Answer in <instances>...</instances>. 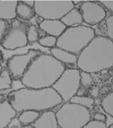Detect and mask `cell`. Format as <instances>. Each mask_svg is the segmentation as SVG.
Returning a JSON list of instances; mask_svg holds the SVG:
<instances>
[{
    "label": "cell",
    "mask_w": 113,
    "mask_h": 128,
    "mask_svg": "<svg viewBox=\"0 0 113 128\" xmlns=\"http://www.w3.org/2000/svg\"><path fill=\"white\" fill-rule=\"evenodd\" d=\"M65 70V65L53 56L40 53L31 61L20 80L26 88L35 89L51 88Z\"/></svg>",
    "instance_id": "1"
},
{
    "label": "cell",
    "mask_w": 113,
    "mask_h": 128,
    "mask_svg": "<svg viewBox=\"0 0 113 128\" xmlns=\"http://www.w3.org/2000/svg\"><path fill=\"white\" fill-rule=\"evenodd\" d=\"M8 100L17 112H45L61 104L62 98L52 87L41 89L21 88L8 94Z\"/></svg>",
    "instance_id": "2"
},
{
    "label": "cell",
    "mask_w": 113,
    "mask_h": 128,
    "mask_svg": "<svg viewBox=\"0 0 113 128\" xmlns=\"http://www.w3.org/2000/svg\"><path fill=\"white\" fill-rule=\"evenodd\" d=\"M79 70L95 73L113 66V41L104 36H95L81 51L77 59Z\"/></svg>",
    "instance_id": "3"
},
{
    "label": "cell",
    "mask_w": 113,
    "mask_h": 128,
    "mask_svg": "<svg viewBox=\"0 0 113 128\" xmlns=\"http://www.w3.org/2000/svg\"><path fill=\"white\" fill-rule=\"evenodd\" d=\"M95 37V32L86 25L67 27L57 38L56 47L74 54H80Z\"/></svg>",
    "instance_id": "4"
},
{
    "label": "cell",
    "mask_w": 113,
    "mask_h": 128,
    "mask_svg": "<svg viewBox=\"0 0 113 128\" xmlns=\"http://www.w3.org/2000/svg\"><path fill=\"white\" fill-rule=\"evenodd\" d=\"M59 127L82 128L90 121V112L84 106L74 103L66 102L56 113Z\"/></svg>",
    "instance_id": "5"
},
{
    "label": "cell",
    "mask_w": 113,
    "mask_h": 128,
    "mask_svg": "<svg viewBox=\"0 0 113 128\" xmlns=\"http://www.w3.org/2000/svg\"><path fill=\"white\" fill-rule=\"evenodd\" d=\"M81 86V71L76 68L65 69L53 85L62 101L68 102L76 95Z\"/></svg>",
    "instance_id": "6"
},
{
    "label": "cell",
    "mask_w": 113,
    "mask_h": 128,
    "mask_svg": "<svg viewBox=\"0 0 113 128\" xmlns=\"http://www.w3.org/2000/svg\"><path fill=\"white\" fill-rule=\"evenodd\" d=\"M74 8L72 1H35L36 15L43 20H60Z\"/></svg>",
    "instance_id": "7"
},
{
    "label": "cell",
    "mask_w": 113,
    "mask_h": 128,
    "mask_svg": "<svg viewBox=\"0 0 113 128\" xmlns=\"http://www.w3.org/2000/svg\"><path fill=\"white\" fill-rule=\"evenodd\" d=\"M26 31V25L22 21L17 18L11 21L8 31L1 43L2 48L7 50H15L26 47L29 43Z\"/></svg>",
    "instance_id": "8"
},
{
    "label": "cell",
    "mask_w": 113,
    "mask_h": 128,
    "mask_svg": "<svg viewBox=\"0 0 113 128\" xmlns=\"http://www.w3.org/2000/svg\"><path fill=\"white\" fill-rule=\"evenodd\" d=\"M40 54L38 50H30L25 54L13 56L7 61V70L13 78L21 79L31 61Z\"/></svg>",
    "instance_id": "9"
},
{
    "label": "cell",
    "mask_w": 113,
    "mask_h": 128,
    "mask_svg": "<svg viewBox=\"0 0 113 128\" xmlns=\"http://www.w3.org/2000/svg\"><path fill=\"white\" fill-rule=\"evenodd\" d=\"M79 10L83 22L89 25H96L102 22L106 16L104 7L95 2H83L80 5Z\"/></svg>",
    "instance_id": "10"
},
{
    "label": "cell",
    "mask_w": 113,
    "mask_h": 128,
    "mask_svg": "<svg viewBox=\"0 0 113 128\" xmlns=\"http://www.w3.org/2000/svg\"><path fill=\"white\" fill-rule=\"evenodd\" d=\"M39 28L45 32L47 35L52 36L58 38L61 35L67 26L62 22L61 20H42L39 24Z\"/></svg>",
    "instance_id": "11"
},
{
    "label": "cell",
    "mask_w": 113,
    "mask_h": 128,
    "mask_svg": "<svg viewBox=\"0 0 113 128\" xmlns=\"http://www.w3.org/2000/svg\"><path fill=\"white\" fill-rule=\"evenodd\" d=\"M17 111L9 101L4 100L0 104V128H7L17 115Z\"/></svg>",
    "instance_id": "12"
},
{
    "label": "cell",
    "mask_w": 113,
    "mask_h": 128,
    "mask_svg": "<svg viewBox=\"0 0 113 128\" xmlns=\"http://www.w3.org/2000/svg\"><path fill=\"white\" fill-rule=\"evenodd\" d=\"M18 1H0V20L13 21L16 19V8Z\"/></svg>",
    "instance_id": "13"
},
{
    "label": "cell",
    "mask_w": 113,
    "mask_h": 128,
    "mask_svg": "<svg viewBox=\"0 0 113 128\" xmlns=\"http://www.w3.org/2000/svg\"><path fill=\"white\" fill-rule=\"evenodd\" d=\"M58 127L56 113L50 110L43 112L34 122V128H58Z\"/></svg>",
    "instance_id": "14"
},
{
    "label": "cell",
    "mask_w": 113,
    "mask_h": 128,
    "mask_svg": "<svg viewBox=\"0 0 113 128\" xmlns=\"http://www.w3.org/2000/svg\"><path fill=\"white\" fill-rule=\"evenodd\" d=\"M51 55L62 64H74L77 63L76 55L63 49L55 47L51 49Z\"/></svg>",
    "instance_id": "15"
},
{
    "label": "cell",
    "mask_w": 113,
    "mask_h": 128,
    "mask_svg": "<svg viewBox=\"0 0 113 128\" xmlns=\"http://www.w3.org/2000/svg\"><path fill=\"white\" fill-rule=\"evenodd\" d=\"M60 20L67 26V28L82 25V23L83 22L80 10L75 8L65 14Z\"/></svg>",
    "instance_id": "16"
},
{
    "label": "cell",
    "mask_w": 113,
    "mask_h": 128,
    "mask_svg": "<svg viewBox=\"0 0 113 128\" xmlns=\"http://www.w3.org/2000/svg\"><path fill=\"white\" fill-rule=\"evenodd\" d=\"M17 17L24 20H29L33 18L36 15L34 8L27 6L23 2V1H18L16 8Z\"/></svg>",
    "instance_id": "17"
},
{
    "label": "cell",
    "mask_w": 113,
    "mask_h": 128,
    "mask_svg": "<svg viewBox=\"0 0 113 128\" xmlns=\"http://www.w3.org/2000/svg\"><path fill=\"white\" fill-rule=\"evenodd\" d=\"M40 112L33 110H26L20 113L18 120L23 125H31V123H34L37 119L40 116Z\"/></svg>",
    "instance_id": "18"
},
{
    "label": "cell",
    "mask_w": 113,
    "mask_h": 128,
    "mask_svg": "<svg viewBox=\"0 0 113 128\" xmlns=\"http://www.w3.org/2000/svg\"><path fill=\"white\" fill-rule=\"evenodd\" d=\"M69 102L78 104V105H81L82 106H84L85 108L89 109L94 105V100L92 97L76 95L70 100Z\"/></svg>",
    "instance_id": "19"
},
{
    "label": "cell",
    "mask_w": 113,
    "mask_h": 128,
    "mask_svg": "<svg viewBox=\"0 0 113 128\" xmlns=\"http://www.w3.org/2000/svg\"><path fill=\"white\" fill-rule=\"evenodd\" d=\"M13 85V77L7 69L0 73V90L10 89Z\"/></svg>",
    "instance_id": "20"
},
{
    "label": "cell",
    "mask_w": 113,
    "mask_h": 128,
    "mask_svg": "<svg viewBox=\"0 0 113 128\" xmlns=\"http://www.w3.org/2000/svg\"><path fill=\"white\" fill-rule=\"evenodd\" d=\"M101 107L108 116L113 118V91L104 97L101 101Z\"/></svg>",
    "instance_id": "21"
},
{
    "label": "cell",
    "mask_w": 113,
    "mask_h": 128,
    "mask_svg": "<svg viewBox=\"0 0 113 128\" xmlns=\"http://www.w3.org/2000/svg\"><path fill=\"white\" fill-rule=\"evenodd\" d=\"M38 43L43 48H52L56 47L57 43V38L49 35H46L43 37L40 38Z\"/></svg>",
    "instance_id": "22"
},
{
    "label": "cell",
    "mask_w": 113,
    "mask_h": 128,
    "mask_svg": "<svg viewBox=\"0 0 113 128\" xmlns=\"http://www.w3.org/2000/svg\"><path fill=\"white\" fill-rule=\"evenodd\" d=\"M26 36L29 43H34L38 41L40 39V33L38 29L35 25H30L29 27H27Z\"/></svg>",
    "instance_id": "23"
},
{
    "label": "cell",
    "mask_w": 113,
    "mask_h": 128,
    "mask_svg": "<svg viewBox=\"0 0 113 128\" xmlns=\"http://www.w3.org/2000/svg\"><path fill=\"white\" fill-rule=\"evenodd\" d=\"M10 27V24L8 21L0 20V45L3 42Z\"/></svg>",
    "instance_id": "24"
},
{
    "label": "cell",
    "mask_w": 113,
    "mask_h": 128,
    "mask_svg": "<svg viewBox=\"0 0 113 128\" xmlns=\"http://www.w3.org/2000/svg\"><path fill=\"white\" fill-rule=\"evenodd\" d=\"M93 80L90 73L81 71V85L82 84L83 86L88 87L90 86Z\"/></svg>",
    "instance_id": "25"
},
{
    "label": "cell",
    "mask_w": 113,
    "mask_h": 128,
    "mask_svg": "<svg viewBox=\"0 0 113 128\" xmlns=\"http://www.w3.org/2000/svg\"><path fill=\"white\" fill-rule=\"evenodd\" d=\"M106 33L108 38L113 40V15L109 16L106 22Z\"/></svg>",
    "instance_id": "26"
},
{
    "label": "cell",
    "mask_w": 113,
    "mask_h": 128,
    "mask_svg": "<svg viewBox=\"0 0 113 128\" xmlns=\"http://www.w3.org/2000/svg\"><path fill=\"white\" fill-rule=\"evenodd\" d=\"M82 128H108L106 122H99L97 120H90Z\"/></svg>",
    "instance_id": "27"
},
{
    "label": "cell",
    "mask_w": 113,
    "mask_h": 128,
    "mask_svg": "<svg viewBox=\"0 0 113 128\" xmlns=\"http://www.w3.org/2000/svg\"><path fill=\"white\" fill-rule=\"evenodd\" d=\"M99 3L101 4V6L106 7L107 9L113 12V1H110V0H102V1L99 2Z\"/></svg>",
    "instance_id": "28"
},
{
    "label": "cell",
    "mask_w": 113,
    "mask_h": 128,
    "mask_svg": "<svg viewBox=\"0 0 113 128\" xmlns=\"http://www.w3.org/2000/svg\"><path fill=\"white\" fill-rule=\"evenodd\" d=\"M93 118L94 120H97L99 122H106L107 116L102 113H97L95 114L93 116Z\"/></svg>",
    "instance_id": "29"
},
{
    "label": "cell",
    "mask_w": 113,
    "mask_h": 128,
    "mask_svg": "<svg viewBox=\"0 0 113 128\" xmlns=\"http://www.w3.org/2000/svg\"><path fill=\"white\" fill-rule=\"evenodd\" d=\"M99 87L94 86L90 90V94L93 98H97V96H99Z\"/></svg>",
    "instance_id": "30"
},
{
    "label": "cell",
    "mask_w": 113,
    "mask_h": 128,
    "mask_svg": "<svg viewBox=\"0 0 113 128\" xmlns=\"http://www.w3.org/2000/svg\"><path fill=\"white\" fill-rule=\"evenodd\" d=\"M23 2L26 4L27 6L31 7V8H34L35 6V1H33V0H26V1H23Z\"/></svg>",
    "instance_id": "31"
},
{
    "label": "cell",
    "mask_w": 113,
    "mask_h": 128,
    "mask_svg": "<svg viewBox=\"0 0 113 128\" xmlns=\"http://www.w3.org/2000/svg\"><path fill=\"white\" fill-rule=\"evenodd\" d=\"M72 2H73L75 6H77V5H79V4L81 5L83 2H81V1H72Z\"/></svg>",
    "instance_id": "32"
},
{
    "label": "cell",
    "mask_w": 113,
    "mask_h": 128,
    "mask_svg": "<svg viewBox=\"0 0 113 128\" xmlns=\"http://www.w3.org/2000/svg\"><path fill=\"white\" fill-rule=\"evenodd\" d=\"M22 128H34L32 127L31 125H23Z\"/></svg>",
    "instance_id": "33"
},
{
    "label": "cell",
    "mask_w": 113,
    "mask_h": 128,
    "mask_svg": "<svg viewBox=\"0 0 113 128\" xmlns=\"http://www.w3.org/2000/svg\"><path fill=\"white\" fill-rule=\"evenodd\" d=\"M3 101H4V98H3V96L2 95H0V104Z\"/></svg>",
    "instance_id": "34"
},
{
    "label": "cell",
    "mask_w": 113,
    "mask_h": 128,
    "mask_svg": "<svg viewBox=\"0 0 113 128\" xmlns=\"http://www.w3.org/2000/svg\"><path fill=\"white\" fill-rule=\"evenodd\" d=\"M2 57H3V55H2V52H1V51L0 50V60H1V59H2Z\"/></svg>",
    "instance_id": "35"
},
{
    "label": "cell",
    "mask_w": 113,
    "mask_h": 128,
    "mask_svg": "<svg viewBox=\"0 0 113 128\" xmlns=\"http://www.w3.org/2000/svg\"><path fill=\"white\" fill-rule=\"evenodd\" d=\"M2 70H2V66H1V64H0V73L1 72V71Z\"/></svg>",
    "instance_id": "36"
},
{
    "label": "cell",
    "mask_w": 113,
    "mask_h": 128,
    "mask_svg": "<svg viewBox=\"0 0 113 128\" xmlns=\"http://www.w3.org/2000/svg\"><path fill=\"white\" fill-rule=\"evenodd\" d=\"M108 128H113V124H111V125H110V126L108 127Z\"/></svg>",
    "instance_id": "37"
},
{
    "label": "cell",
    "mask_w": 113,
    "mask_h": 128,
    "mask_svg": "<svg viewBox=\"0 0 113 128\" xmlns=\"http://www.w3.org/2000/svg\"><path fill=\"white\" fill-rule=\"evenodd\" d=\"M58 128H61V127H58Z\"/></svg>",
    "instance_id": "38"
}]
</instances>
